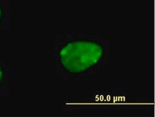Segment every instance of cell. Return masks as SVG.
Instances as JSON below:
<instances>
[{
    "mask_svg": "<svg viewBox=\"0 0 155 117\" xmlns=\"http://www.w3.org/2000/svg\"><path fill=\"white\" fill-rule=\"evenodd\" d=\"M104 51L103 44L97 40L72 39L59 47L57 60L66 73L74 75H84L101 63Z\"/></svg>",
    "mask_w": 155,
    "mask_h": 117,
    "instance_id": "cell-1",
    "label": "cell"
},
{
    "mask_svg": "<svg viewBox=\"0 0 155 117\" xmlns=\"http://www.w3.org/2000/svg\"><path fill=\"white\" fill-rule=\"evenodd\" d=\"M4 78V69L3 66L0 65V87H1L3 80Z\"/></svg>",
    "mask_w": 155,
    "mask_h": 117,
    "instance_id": "cell-2",
    "label": "cell"
},
{
    "mask_svg": "<svg viewBox=\"0 0 155 117\" xmlns=\"http://www.w3.org/2000/svg\"><path fill=\"white\" fill-rule=\"evenodd\" d=\"M3 17V10L1 5H0V25H1Z\"/></svg>",
    "mask_w": 155,
    "mask_h": 117,
    "instance_id": "cell-3",
    "label": "cell"
}]
</instances>
